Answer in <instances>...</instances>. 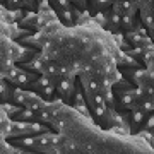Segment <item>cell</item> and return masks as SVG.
<instances>
[{"mask_svg": "<svg viewBox=\"0 0 154 154\" xmlns=\"http://www.w3.org/2000/svg\"><path fill=\"white\" fill-rule=\"evenodd\" d=\"M16 24L28 31L19 39L28 48L26 60L17 63L24 74L21 89L46 101L60 99L98 127L118 132L111 88L120 79L123 51L116 39L88 16L65 26L50 9Z\"/></svg>", "mask_w": 154, "mask_h": 154, "instance_id": "obj_1", "label": "cell"}, {"mask_svg": "<svg viewBox=\"0 0 154 154\" xmlns=\"http://www.w3.org/2000/svg\"><path fill=\"white\" fill-rule=\"evenodd\" d=\"M4 108L12 122L29 127L7 139L17 154H154L144 137L105 130L60 99L46 101L33 91L12 88Z\"/></svg>", "mask_w": 154, "mask_h": 154, "instance_id": "obj_2", "label": "cell"}, {"mask_svg": "<svg viewBox=\"0 0 154 154\" xmlns=\"http://www.w3.org/2000/svg\"><path fill=\"white\" fill-rule=\"evenodd\" d=\"M120 79L113 84V113L120 134L144 137L152 144L154 62L123 51L118 62Z\"/></svg>", "mask_w": 154, "mask_h": 154, "instance_id": "obj_3", "label": "cell"}, {"mask_svg": "<svg viewBox=\"0 0 154 154\" xmlns=\"http://www.w3.org/2000/svg\"><path fill=\"white\" fill-rule=\"evenodd\" d=\"M154 0H84V14L116 39L122 51L152 45Z\"/></svg>", "mask_w": 154, "mask_h": 154, "instance_id": "obj_4", "label": "cell"}, {"mask_svg": "<svg viewBox=\"0 0 154 154\" xmlns=\"http://www.w3.org/2000/svg\"><path fill=\"white\" fill-rule=\"evenodd\" d=\"M28 31L0 16V105H4L12 88H21L24 74L17 63L26 60L28 48L19 41Z\"/></svg>", "mask_w": 154, "mask_h": 154, "instance_id": "obj_5", "label": "cell"}, {"mask_svg": "<svg viewBox=\"0 0 154 154\" xmlns=\"http://www.w3.org/2000/svg\"><path fill=\"white\" fill-rule=\"evenodd\" d=\"M50 9L65 26H74L84 14V0H0V16L17 22L31 14Z\"/></svg>", "mask_w": 154, "mask_h": 154, "instance_id": "obj_6", "label": "cell"}, {"mask_svg": "<svg viewBox=\"0 0 154 154\" xmlns=\"http://www.w3.org/2000/svg\"><path fill=\"white\" fill-rule=\"evenodd\" d=\"M21 125L17 122H12L7 115L4 105H0V154H17V151L7 142V139L19 132Z\"/></svg>", "mask_w": 154, "mask_h": 154, "instance_id": "obj_7", "label": "cell"}]
</instances>
